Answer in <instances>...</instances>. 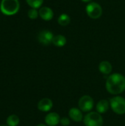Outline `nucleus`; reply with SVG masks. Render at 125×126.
Listing matches in <instances>:
<instances>
[{
	"label": "nucleus",
	"mask_w": 125,
	"mask_h": 126,
	"mask_svg": "<svg viewBox=\"0 0 125 126\" xmlns=\"http://www.w3.org/2000/svg\"><path fill=\"white\" fill-rule=\"evenodd\" d=\"M108 92L113 95H119L125 91V77L120 73L111 74L105 83Z\"/></svg>",
	"instance_id": "nucleus-1"
},
{
	"label": "nucleus",
	"mask_w": 125,
	"mask_h": 126,
	"mask_svg": "<svg viewBox=\"0 0 125 126\" xmlns=\"http://www.w3.org/2000/svg\"><path fill=\"white\" fill-rule=\"evenodd\" d=\"M20 9L18 0H1L0 3V11L6 16H13Z\"/></svg>",
	"instance_id": "nucleus-2"
},
{
	"label": "nucleus",
	"mask_w": 125,
	"mask_h": 126,
	"mask_svg": "<svg viewBox=\"0 0 125 126\" xmlns=\"http://www.w3.org/2000/svg\"><path fill=\"white\" fill-rule=\"evenodd\" d=\"M83 123L85 126H102L104 120L97 111H90L84 116Z\"/></svg>",
	"instance_id": "nucleus-3"
},
{
	"label": "nucleus",
	"mask_w": 125,
	"mask_h": 126,
	"mask_svg": "<svg viewBox=\"0 0 125 126\" xmlns=\"http://www.w3.org/2000/svg\"><path fill=\"white\" fill-rule=\"evenodd\" d=\"M110 107L112 111L119 115L125 114V98L123 97L116 95L110 100Z\"/></svg>",
	"instance_id": "nucleus-4"
},
{
	"label": "nucleus",
	"mask_w": 125,
	"mask_h": 126,
	"mask_svg": "<svg viewBox=\"0 0 125 126\" xmlns=\"http://www.w3.org/2000/svg\"><path fill=\"white\" fill-rule=\"evenodd\" d=\"M85 12L89 18L92 19H98L102 15V7L99 3L91 1L86 5Z\"/></svg>",
	"instance_id": "nucleus-5"
},
{
	"label": "nucleus",
	"mask_w": 125,
	"mask_h": 126,
	"mask_svg": "<svg viewBox=\"0 0 125 126\" xmlns=\"http://www.w3.org/2000/svg\"><path fill=\"white\" fill-rule=\"evenodd\" d=\"M78 107L83 112H90L94 107V99L90 95L82 96L78 102Z\"/></svg>",
	"instance_id": "nucleus-6"
},
{
	"label": "nucleus",
	"mask_w": 125,
	"mask_h": 126,
	"mask_svg": "<svg viewBox=\"0 0 125 126\" xmlns=\"http://www.w3.org/2000/svg\"><path fill=\"white\" fill-rule=\"evenodd\" d=\"M53 33L47 30H43L41 31L38 35V41L43 45H49L52 44V40L54 38Z\"/></svg>",
	"instance_id": "nucleus-7"
},
{
	"label": "nucleus",
	"mask_w": 125,
	"mask_h": 126,
	"mask_svg": "<svg viewBox=\"0 0 125 126\" xmlns=\"http://www.w3.org/2000/svg\"><path fill=\"white\" fill-rule=\"evenodd\" d=\"M38 109L43 112L49 111L53 107V102L50 98L44 97L38 103Z\"/></svg>",
	"instance_id": "nucleus-8"
},
{
	"label": "nucleus",
	"mask_w": 125,
	"mask_h": 126,
	"mask_svg": "<svg viewBox=\"0 0 125 126\" xmlns=\"http://www.w3.org/2000/svg\"><path fill=\"white\" fill-rule=\"evenodd\" d=\"M69 117L72 121L75 123H80L83 120L84 118L83 111L79 108H76V107H73L69 109Z\"/></svg>",
	"instance_id": "nucleus-9"
},
{
	"label": "nucleus",
	"mask_w": 125,
	"mask_h": 126,
	"mask_svg": "<svg viewBox=\"0 0 125 126\" xmlns=\"http://www.w3.org/2000/svg\"><path fill=\"white\" fill-rule=\"evenodd\" d=\"M60 115L56 112H51L46 115L44 121L46 125L48 126H57L60 122Z\"/></svg>",
	"instance_id": "nucleus-10"
},
{
	"label": "nucleus",
	"mask_w": 125,
	"mask_h": 126,
	"mask_svg": "<svg viewBox=\"0 0 125 126\" xmlns=\"http://www.w3.org/2000/svg\"><path fill=\"white\" fill-rule=\"evenodd\" d=\"M38 13L39 16L44 21H50L54 17V11L52 8L46 6H43L39 8Z\"/></svg>",
	"instance_id": "nucleus-11"
},
{
	"label": "nucleus",
	"mask_w": 125,
	"mask_h": 126,
	"mask_svg": "<svg viewBox=\"0 0 125 126\" xmlns=\"http://www.w3.org/2000/svg\"><path fill=\"white\" fill-rule=\"evenodd\" d=\"M110 108V102L107 100H101L96 105V110L100 114L106 113Z\"/></svg>",
	"instance_id": "nucleus-12"
},
{
	"label": "nucleus",
	"mask_w": 125,
	"mask_h": 126,
	"mask_svg": "<svg viewBox=\"0 0 125 126\" xmlns=\"http://www.w3.org/2000/svg\"><path fill=\"white\" fill-rule=\"evenodd\" d=\"M113 70L112 64L108 61H103L99 64V71L105 75H111Z\"/></svg>",
	"instance_id": "nucleus-13"
},
{
	"label": "nucleus",
	"mask_w": 125,
	"mask_h": 126,
	"mask_svg": "<svg viewBox=\"0 0 125 126\" xmlns=\"http://www.w3.org/2000/svg\"><path fill=\"white\" fill-rule=\"evenodd\" d=\"M67 39L63 35H56L54 36L52 44L57 47H63L66 44Z\"/></svg>",
	"instance_id": "nucleus-14"
},
{
	"label": "nucleus",
	"mask_w": 125,
	"mask_h": 126,
	"mask_svg": "<svg viewBox=\"0 0 125 126\" xmlns=\"http://www.w3.org/2000/svg\"><path fill=\"white\" fill-rule=\"evenodd\" d=\"M71 22L70 16L66 13H62L57 18V23L61 26H67Z\"/></svg>",
	"instance_id": "nucleus-15"
},
{
	"label": "nucleus",
	"mask_w": 125,
	"mask_h": 126,
	"mask_svg": "<svg viewBox=\"0 0 125 126\" xmlns=\"http://www.w3.org/2000/svg\"><path fill=\"white\" fill-rule=\"evenodd\" d=\"M6 123L8 126H17L20 123V119L16 114H11L7 118Z\"/></svg>",
	"instance_id": "nucleus-16"
},
{
	"label": "nucleus",
	"mask_w": 125,
	"mask_h": 126,
	"mask_svg": "<svg viewBox=\"0 0 125 126\" xmlns=\"http://www.w3.org/2000/svg\"><path fill=\"white\" fill-rule=\"evenodd\" d=\"M26 2L31 8L38 9L41 7L43 0H26Z\"/></svg>",
	"instance_id": "nucleus-17"
},
{
	"label": "nucleus",
	"mask_w": 125,
	"mask_h": 126,
	"mask_svg": "<svg viewBox=\"0 0 125 126\" xmlns=\"http://www.w3.org/2000/svg\"><path fill=\"white\" fill-rule=\"evenodd\" d=\"M27 16L30 19H36L38 16H39V13L38 10L37 9L35 8H31L28 10L27 12Z\"/></svg>",
	"instance_id": "nucleus-18"
},
{
	"label": "nucleus",
	"mask_w": 125,
	"mask_h": 126,
	"mask_svg": "<svg viewBox=\"0 0 125 126\" xmlns=\"http://www.w3.org/2000/svg\"><path fill=\"white\" fill-rule=\"evenodd\" d=\"M60 123L63 126H69L71 123V119L70 118H68V117H62L60 119Z\"/></svg>",
	"instance_id": "nucleus-19"
},
{
	"label": "nucleus",
	"mask_w": 125,
	"mask_h": 126,
	"mask_svg": "<svg viewBox=\"0 0 125 126\" xmlns=\"http://www.w3.org/2000/svg\"><path fill=\"white\" fill-rule=\"evenodd\" d=\"M81 1L85 2V3H90V2H91L92 0H81Z\"/></svg>",
	"instance_id": "nucleus-20"
},
{
	"label": "nucleus",
	"mask_w": 125,
	"mask_h": 126,
	"mask_svg": "<svg viewBox=\"0 0 125 126\" xmlns=\"http://www.w3.org/2000/svg\"><path fill=\"white\" fill-rule=\"evenodd\" d=\"M36 126H48L47 125H46V124H43V123H41V124H38V125H37Z\"/></svg>",
	"instance_id": "nucleus-21"
},
{
	"label": "nucleus",
	"mask_w": 125,
	"mask_h": 126,
	"mask_svg": "<svg viewBox=\"0 0 125 126\" xmlns=\"http://www.w3.org/2000/svg\"><path fill=\"white\" fill-rule=\"evenodd\" d=\"M0 126H8L7 125H4V124H2V125H0Z\"/></svg>",
	"instance_id": "nucleus-22"
}]
</instances>
